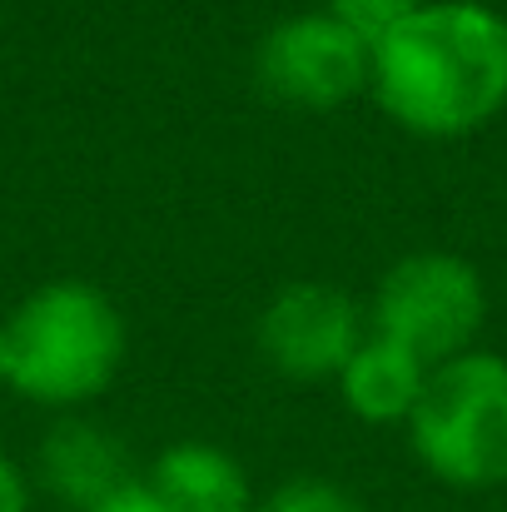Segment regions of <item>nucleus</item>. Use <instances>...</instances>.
I'll return each instance as SVG.
<instances>
[{
  "label": "nucleus",
  "instance_id": "obj_9",
  "mask_svg": "<svg viewBox=\"0 0 507 512\" xmlns=\"http://www.w3.org/2000/svg\"><path fill=\"white\" fill-rule=\"evenodd\" d=\"M428 363L418 353H408L403 343L383 339L368 329V339L353 348V358L343 363V373L334 378L343 408L358 418V423H373V428H393V423H408L423 388H428Z\"/></svg>",
  "mask_w": 507,
  "mask_h": 512
},
{
  "label": "nucleus",
  "instance_id": "obj_10",
  "mask_svg": "<svg viewBox=\"0 0 507 512\" xmlns=\"http://www.w3.org/2000/svg\"><path fill=\"white\" fill-rule=\"evenodd\" d=\"M254 512H363V503L334 483V478H314V473H299L289 483H279L274 493H264Z\"/></svg>",
  "mask_w": 507,
  "mask_h": 512
},
{
  "label": "nucleus",
  "instance_id": "obj_3",
  "mask_svg": "<svg viewBox=\"0 0 507 512\" xmlns=\"http://www.w3.org/2000/svg\"><path fill=\"white\" fill-rule=\"evenodd\" d=\"M413 458L458 493L507 483V358L468 348L428 373V388L403 423Z\"/></svg>",
  "mask_w": 507,
  "mask_h": 512
},
{
  "label": "nucleus",
  "instance_id": "obj_5",
  "mask_svg": "<svg viewBox=\"0 0 507 512\" xmlns=\"http://www.w3.org/2000/svg\"><path fill=\"white\" fill-rule=\"evenodd\" d=\"M368 70L373 50L353 30H343L324 5L279 20L254 50L264 95L294 110H338L368 95Z\"/></svg>",
  "mask_w": 507,
  "mask_h": 512
},
{
  "label": "nucleus",
  "instance_id": "obj_7",
  "mask_svg": "<svg viewBox=\"0 0 507 512\" xmlns=\"http://www.w3.org/2000/svg\"><path fill=\"white\" fill-rule=\"evenodd\" d=\"M35 478L55 503H65L70 512H85L115 498L120 488H130L135 468H130V448L120 433H110L95 418L65 413L35 453Z\"/></svg>",
  "mask_w": 507,
  "mask_h": 512
},
{
  "label": "nucleus",
  "instance_id": "obj_8",
  "mask_svg": "<svg viewBox=\"0 0 507 512\" xmlns=\"http://www.w3.org/2000/svg\"><path fill=\"white\" fill-rule=\"evenodd\" d=\"M150 493L165 512H254V483L244 463L204 438H179L150 463L145 473Z\"/></svg>",
  "mask_w": 507,
  "mask_h": 512
},
{
  "label": "nucleus",
  "instance_id": "obj_4",
  "mask_svg": "<svg viewBox=\"0 0 507 512\" xmlns=\"http://www.w3.org/2000/svg\"><path fill=\"white\" fill-rule=\"evenodd\" d=\"M488 324V284L483 274L448 249L403 254L373 289L368 329L403 343L428 368L478 348Z\"/></svg>",
  "mask_w": 507,
  "mask_h": 512
},
{
  "label": "nucleus",
  "instance_id": "obj_13",
  "mask_svg": "<svg viewBox=\"0 0 507 512\" xmlns=\"http://www.w3.org/2000/svg\"><path fill=\"white\" fill-rule=\"evenodd\" d=\"M85 512H165V503L150 493L145 478H135L130 488H120L115 498H105V503H95V508H85Z\"/></svg>",
  "mask_w": 507,
  "mask_h": 512
},
{
  "label": "nucleus",
  "instance_id": "obj_11",
  "mask_svg": "<svg viewBox=\"0 0 507 512\" xmlns=\"http://www.w3.org/2000/svg\"><path fill=\"white\" fill-rule=\"evenodd\" d=\"M418 5H423V0H324V10L334 15L343 30H353L368 50H373L383 35H393Z\"/></svg>",
  "mask_w": 507,
  "mask_h": 512
},
{
  "label": "nucleus",
  "instance_id": "obj_1",
  "mask_svg": "<svg viewBox=\"0 0 507 512\" xmlns=\"http://www.w3.org/2000/svg\"><path fill=\"white\" fill-rule=\"evenodd\" d=\"M368 95L418 140H468L507 110V15L488 0H423L373 45Z\"/></svg>",
  "mask_w": 507,
  "mask_h": 512
},
{
  "label": "nucleus",
  "instance_id": "obj_2",
  "mask_svg": "<svg viewBox=\"0 0 507 512\" xmlns=\"http://www.w3.org/2000/svg\"><path fill=\"white\" fill-rule=\"evenodd\" d=\"M125 368V319L85 279H50L0 319V388L35 408L75 413Z\"/></svg>",
  "mask_w": 507,
  "mask_h": 512
},
{
  "label": "nucleus",
  "instance_id": "obj_12",
  "mask_svg": "<svg viewBox=\"0 0 507 512\" xmlns=\"http://www.w3.org/2000/svg\"><path fill=\"white\" fill-rule=\"evenodd\" d=\"M0 512H30V478L5 448H0Z\"/></svg>",
  "mask_w": 507,
  "mask_h": 512
},
{
  "label": "nucleus",
  "instance_id": "obj_6",
  "mask_svg": "<svg viewBox=\"0 0 507 512\" xmlns=\"http://www.w3.org/2000/svg\"><path fill=\"white\" fill-rule=\"evenodd\" d=\"M368 339V319L338 284L299 279L279 289L259 314V353L274 373L299 383H334L353 348Z\"/></svg>",
  "mask_w": 507,
  "mask_h": 512
}]
</instances>
